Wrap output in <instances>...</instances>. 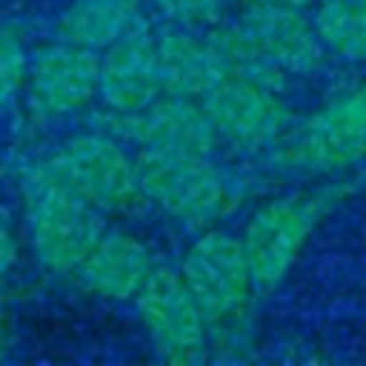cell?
<instances>
[{
	"instance_id": "obj_1",
	"label": "cell",
	"mask_w": 366,
	"mask_h": 366,
	"mask_svg": "<svg viewBox=\"0 0 366 366\" xmlns=\"http://www.w3.org/2000/svg\"><path fill=\"white\" fill-rule=\"evenodd\" d=\"M209 37L229 57L232 69L254 71L280 83L289 74H312L323 63V43L315 23L297 6H243L234 20H220L209 29Z\"/></svg>"
},
{
	"instance_id": "obj_2",
	"label": "cell",
	"mask_w": 366,
	"mask_h": 366,
	"mask_svg": "<svg viewBox=\"0 0 366 366\" xmlns=\"http://www.w3.org/2000/svg\"><path fill=\"white\" fill-rule=\"evenodd\" d=\"M20 192L34 257L54 274H71L106 232V214L92 206L49 157L26 169Z\"/></svg>"
},
{
	"instance_id": "obj_3",
	"label": "cell",
	"mask_w": 366,
	"mask_h": 366,
	"mask_svg": "<svg viewBox=\"0 0 366 366\" xmlns=\"http://www.w3.org/2000/svg\"><path fill=\"white\" fill-rule=\"evenodd\" d=\"M180 277L209 326V346L246 343L254 292L240 234L203 229L183 254Z\"/></svg>"
},
{
	"instance_id": "obj_4",
	"label": "cell",
	"mask_w": 366,
	"mask_h": 366,
	"mask_svg": "<svg viewBox=\"0 0 366 366\" xmlns=\"http://www.w3.org/2000/svg\"><path fill=\"white\" fill-rule=\"evenodd\" d=\"M140 197L183 226L209 229L234 209L240 186L220 169L212 154L137 149Z\"/></svg>"
},
{
	"instance_id": "obj_5",
	"label": "cell",
	"mask_w": 366,
	"mask_h": 366,
	"mask_svg": "<svg viewBox=\"0 0 366 366\" xmlns=\"http://www.w3.org/2000/svg\"><path fill=\"white\" fill-rule=\"evenodd\" d=\"M357 183L360 177L340 180L312 192H289L263 203L246 220L240 232V243H243L257 295H269L289 274L292 263L297 260L317 220L352 189H357Z\"/></svg>"
},
{
	"instance_id": "obj_6",
	"label": "cell",
	"mask_w": 366,
	"mask_h": 366,
	"mask_svg": "<svg viewBox=\"0 0 366 366\" xmlns=\"http://www.w3.org/2000/svg\"><path fill=\"white\" fill-rule=\"evenodd\" d=\"M280 89V80L232 69L200 100L217 143H226L243 154H263L292 126Z\"/></svg>"
},
{
	"instance_id": "obj_7",
	"label": "cell",
	"mask_w": 366,
	"mask_h": 366,
	"mask_svg": "<svg viewBox=\"0 0 366 366\" xmlns=\"http://www.w3.org/2000/svg\"><path fill=\"white\" fill-rule=\"evenodd\" d=\"M134 306L160 360L194 366L209 357V326L192 292L186 289L180 269L154 266L137 292Z\"/></svg>"
},
{
	"instance_id": "obj_8",
	"label": "cell",
	"mask_w": 366,
	"mask_h": 366,
	"mask_svg": "<svg viewBox=\"0 0 366 366\" xmlns=\"http://www.w3.org/2000/svg\"><path fill=\"white\" fill-rule=\"evenodd\" d=\"M49 160L103 214L126 212L137 197V166L109 132H80L57 146Z\"/></svg>"
},
{
	"instance_id": "obj_9",
	"label": "cell",
	"mask_w": 366,
	"mask_h": 366,
	"mask_svg": "<svg viewBox=\"0 0 366 366\" xmlns=\"http://www.w3.org/2000/svg\"><path fill=\"white\" fill-rule=\"evenodd\" d=\"M97 77L100 51L57 40L29 60L26 106L40 123L69 117L97 97Z\"/></svg>"
},
{
	"instance_id": "obj_10",
	"label": "cell",
	"mask_w": 366,
	"mask_h": 366,
	"mask_svg": "<svg viewBox=\"0 0 366 366\" xmlns=\"http://www.w3.org/2000/svg\"><path fill=\"white\" fill-rule=\"evenodd\" d=\"M163 94L157 66V31L140 20L100 51L97 97L114 114H134Z\"/></svg>"
},
{
	"instance_id": "obj_11",
	"label": "cell",
	"mask_w": 366,
	"mask_h": 366,
	"mask_svg": "<svg viewBox=\"0 0 366 366\" xmlns=\"http://www.w3.org/2000/svg\"><path fill=\"white\" fill-rule=\"evenodd\" d=\"M112 129L132 140L137 149L197 154H212L217 149V134L203 112V103L183 94L163 92L146 109L114 117Z\"/></svg>"
},
{
	"instance_id": "obj_12",
	"label": "cell",
	"mask_w": 366,
	"mask_h": 366,
	"mask_svg": "<svg viewBox=\"0 0 366 366\" xmlns=\"http://www.w3.org/2000/svg\"><path fill=\"white\" fill-rule=\"evenodd\" d=\"M154 266L157 263L140 237L123 229H106L71 277L86 295L103 300H134Z\"/></svg>"
},
{
	"instance_id": "obj_13",
	"label": "cell",
	"mask_w": 366,
	"mask_h": 366,
	"mask_svg": "<svg viewBox=\"0 0 366 366\" xmlns=\"http://www.w3.org/2000/svg\"><path fill=\"white\" fill-rule=\"evenodd\" d=\"M157 66L163 92L192 100H203V94L232 71L229 57L209 37V31L200 34L172 26L157 34Z\"/></svg>"
},
{
	"instance_id": "obj_14",
	"label": "cell",
	"mask_w": 366,
	"mask_h": 366,
	"mask_svg": "<svg viewBox=\"0 0 366 366\" xmlns=\"http://www.w3.org/2000/svg\"><path fill=\"white\" fill-rule=\"evenodd\" d=\"M143 3L146 0H71L60 11L54 34L63 43L103 51L143 20Z\"/></svg>"
},
{
	"instance_id": "obj_15",
	"label": "cell",
	"mask_w": 366,
	"mask_h": 366,
	"mask_svg": "<svg viewBox=\"0 0 366 366\" xmlns=\"http://www.w3.org/2000/svg\"><path fill=\"white\" fill-rule=\"evenodd\" d=\"M312 23L323 49H332L349 60H366L363 17L352 0H320Z\"/></svg>"
},
{
	"instance_id": "obj_16",
	"label": "cell",
	"mask_w": 366,
	"mask_h": 366,
	"mask_svg": "<svg viewBox=\"0 0 366 366\" xmlns=\"http://www.w3.org/2000/svg\"><path fill=\"white\" fill-rule=\"evenodd\" d=\"M309 120H315L317 126H323L326 132H332L337 137L366 143V83L360 89L326 103L323 109L309 114Z\"/></svg>"
},
{
	"instance_id": "obj_17",
	"label": "cell",
	"mask_w": 366,
	"mask_h": 366,
	"mask_svg": "<svg viewBox=\"0 0 366 366\" xmlns=\"http://www.w3.org/2000/svg\"><path fill=\"white\" fill-rule=\"evenodd\" d=\"M149 3L172 29L209 31L223 20V9L229 0H149Z\"/></svg>"
},
{
	"instance_id": "obj_18",
	"label": "cell",
	"mask_w": 366,
	"mask_h": 366,
	"mask_svg": "<svg viewBox=\"0 0 366 366\" xmlns=\"http://www.w3.org/2000/svg\"><path fill=\"white\" fill-rule=\"evenodd\" d=\"M29 69L26 43L17 29L0 26V109L20 92Z\"/></svg>"
},
{
	"instance_id": "obj_19",
	"label": "cell",
	"mask_w": 366,
	"mask_h": 366,
	"mask_svg": "<svg viewBox=\"0 0 366 366\" xmlns=\"http://www.w3.org/2000/svg\"><path fill=\"white\" fill-rule=\"evenodd\" d=\"M14 263H17V237H14V232L0 220V283L6 280V274L11 272Z\"/></svg>"
},
{
	"instance_id": "obj_20",
	"label": "cell",
	"mask_w": 366,
	"mask_h": 366,
	"mask_svg": "<svg viewBox=\"0 0 366 366\" xmlns=\"http://www.w3.org/2000/svg\"><path fill=\"white\" fill-rule=\"evenodd\" d=\"M9 329H6V323H0V360L6 357V352H9Z\"/></svg>"
},
{
	"instance_id": "obj_21",
	"label": "cell",
	"mask_w": 366,
	"mask_h": 366,
	"mask_svg": "<svg viewBox=\"0 0 366 366\" xmlns=\"http://www.w3.org/2000/svg\"><path fill=\"white\" fill-rule=\"evenodd\" d=\"M357 9H360V6H357ZM360 17H363V37H366V6L360 9Z\"/></svg>"
},
{
	"instance_id": "obj_22",
	"label": "cell",
	"mask_w": 366,
	"mask_h": 366,
	"mask_svg": "<svg viewBox=\"0 0 366 366\" xmlns=\"http://www.w3.org/2000/svg\"><path fill=\"white\" fill-rule=\"evenodd\" d=\"M352 3H355V6H360V9L366 6V0H352Z\"/></svg>"
}]
</instances>
